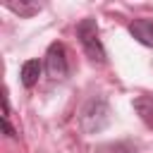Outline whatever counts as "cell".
<instances>
[{
    "label": "cell",
    "instance_id": "cell-1",
    "mask_svg": "<svg viewBox=\"0 0 153 153\" xmlns=\"http://www.w3.org/2000/svg\"><path fill=\"white\" fill-rule=\"evenodd\" d=\"M110 103H108V98L105 96H91L84 105H81V110H79V117H76V122H79V129L84 131V134H100L108 124H110Z\"/></svg>",
    "mask_w": 153,
    "mask_h": 153
},
{
    "label": "cell",
    "instance_id": "cell-2",
    "mask_svg": "<svg viewBox=\"0 0 153 153\" xmlns=\"http://www.w3.org/2000/svg\"><path fill=\"white\" fill-rule=\"evenodd\" d=\"M74 31H76V38H79L86 57H88L91 62H96V65H105L108 53H105V45H103V41H100L98 22H96L93 17H84V19H79V24H76Z\"/></svg>",
    "mask_w": 153,
    "mask_h": 153
},
{
    "label": "cell",
    "instance_id": "cell-3",
    "mask_svg": "<svg viewBox=\"0 0 153 153\" xmlns=\"http://www.w3.org/2000/svg\"><path fill=\"white\" fill-rule=\"evenodd\" d=\"M43 69H45V74H48L53 81L67 79V74H69V60H67V48H65V43L55 41V43L48 45V50H45V55H43Z\"/></svg>",
    "mask_w": 153,
    "mask_h": 153
},
{
    "label": "cell",
    "instance_id": "cell-4",
    "mask_svg": "<svg viewBox=\"0 0 153 153\" xmlns=\"http://www.w3.org/2000/svg\"><path fill=\"white\" fill-rule=\"evenodd\" d=\"M129 33H131V38L136 41V43H141V45H146V48H153V19H148V17H139V19H134V22H129Z\"/></svg>",
    "mask_w": 153,
    "mask_h": 153
},
{
    "label": "cell",
    "instance_id": "cell-5",
    "mask_svg": "<svg viewBox=\"0 0 153 153\" xmlns=\"http://www.w3.org/2000/svg\"><path fill=\"white\" fill-rule=\"evenodd\" d=\"M41 72H43V62L41 60H36V57L26 60L19 67V81H22V86L24 88H33L38 84V79H41Z\"/></svg>",
    "mask_w": 153,
    "mask_h": 153
},
{
    "label": "cell",
    "instance_id": "cell-6",
    "mask_svg": "<svg viewBox=\"0 0 153 153\" xmlns=\"http://www.w3.org/2000/svg\"><path fill=\"white\" fill-rule=\"evenodd\" d=\"M5 7L14 14H19V17H33V14L41 12L38 2H26V0H19V2L17 0H5Z\"/></svg>",
    "mask_w": 153,
    "mask_h": 153
},
{
    "label": "cell",
    "instance_id": "cell-7",
    "mask_svg": "<svg viewBox=\"0 0 153 153\" xmlns=\"http://www.w3.org/2000/svg\"><path fill=\"white\" fill-rule=\"evenodd\" d=\"M96 153H136V146L131 141H115V143L98 146Z\"/></svg>",
    "mask_w": 153,
    "mask_h": 153
}]
</instances>
